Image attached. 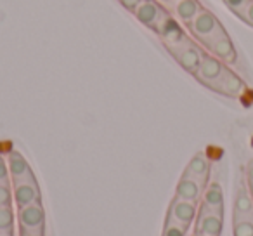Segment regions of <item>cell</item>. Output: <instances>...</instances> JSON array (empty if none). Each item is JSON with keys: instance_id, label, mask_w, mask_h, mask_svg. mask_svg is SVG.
Masks as SVG:
<instances>
[{"instance_id": "obj_1", "label": "cell", "mask_w": 253, "mask_h": 236, "mask_svg": "<svg viewBox=\"0 0 253 236\" xmlns=\"http://www.w3.org/2000/svg\"><path fill=\"white\" fill-rule=\"evenodd\" d=\"M186 28L189 30L191 35H193L203 47H207L211 40H215L218 35H222V33L225 32L224 26H222L220 21L217 19V16L205 7L198 12V16L189 25H186Z\"/></svg>"}, {"instance_id": "obj_2", "label": "cell", "mask_w": 253, "mask_h": 236, "mask_svg": "<svg viewBox=\"0 0 253 236\" xmlns=\"http://www.w3.org/2000/svg\"><path fill=\"white\" fill-rule=\"evenodd\" d=\"M156 33L163 39L167 49H169V52L172 54V56L179 52L180 49H184L187 44L193 42V40L184 33V30L180 28L179 21H177L173 16H170L169 12H165V14L162 16V19L158 21Z\"/></svg>"}, {"instance_id": "obj_3", "label": "cell", "mask_w": 253, "mask_h": 236, "mask_svg": "<svg viewBox=\"0 0 253 236\" xmlns=\"http://www.w3.org/2000/svg\"><path fill=\"white\" fill-rule=\"evenodd\" d=\"M198 203L194 201H187L182 200V198H173L172 203L169 207V214H167V221H172L175 224L182 226V228L189 229L193 226V222L196 221L198 217Z\"/></svg>"}, {"instance_id": "obj_4", "label": "cell", "mask_w": 253, "mask_h": 236, "mask_svg": "<svg viewBox=\"0 0 253 236\" xmlns=\"http://www.w3.org/2000/svg\"><path fill=\"white\" fill-rule=\"evenodd\" d=\"M222 229H224V214L208 210L200 205L198 217L194 221V231L205 236H220Z\"/></svg>"}, {"instance_id": "obj_5", "label": "cell", "mask_w": 253, "mask_h": 236, "mask_svg": "<svg viewBox=\"0 0 253 236\" xmlns=\"http://www.w3.org/2000/svg\"><path fill=\"white\" fill-rule=\"evenodd\" d=\"M225 68H227V64H224L220 59H217V57L211 56V54L205 52L203 59H201V64H200V68H198L196 73H194V77H196L201 84L207 85V87L210 89L211 85L222 77Z\"/></svg>"}, {"instance_id": "obj_6", "label": "cell", "mask_w": 253, "mask_h": 236, "mask_svg": "<svg viewBox=\"0 0 253 236\" xmlns=\"http://www.w3.org/2000/svg\"><path fill=\"white\" fill-rule=\"evenodd\" d=\"M205 49L208 50V54L220 59L224 64H234L238 61V52H236V47L232 44L231 37L227 35V32H224L215 40H211Z\"/></svg>"}, {"instance_id": "obj_7", "label": "cell", "mask_w": 253, "mask_h": 236, "mask_svg": "<svg viewBox=\"0 0 253 236\" xmlns=\"http://www.w3.org/2000/svg\"><path fill=\"white\" fill-rule=\"evenodd\" d=\"M245 82L241 80L239 75H236L231 68H225V71L222 73V77L211 85V91L218 92L222 95H227V97H239V95L245 92Z\"/></svg>"}, {"instance_id": "obj_8", "label": "cell", "mask_w": 253, "mask_h": 236, "mask_svg": "<svg viewBox=\"0 0 253 236\" xmlns=\"http://www.w3.org/2000/svg\"><path fill=\"white\" fill-rule=\"evenodd\" d=\"M18 222L21 229H43V224H45V210H43L42 203H33L28 205V207H21L18 208Z\"/></svg>"}, {"instance_id": "obj_9", "label": "cell", "mask_w": 253, "mask_h": 236, "mask_svg": "<svg viewBox=\"0 0 253 236\" xmlns=\"http://www.w3.org/2000/svg\"><path fill=\"white\" fill-rule=\"evenodd\" d=\"M12 198L18 208L28 207L33 203H40V189L37 181H26V183H12Z\"/></svg>"}, {"instance_id": "obj_10", "label": "cell", "mask_w": 253, "mask_h": 236, "mask_svg": "<svg viewBox=\"0 0 253 236\" xmlns=\"http://www.w3.org/2000/svg\"><path fill=\"white\" fill-rule=\"evenodd\" d=\"M7 167L9 174H11L12 183H26V181H37L33 176L32 169H30V163L26 162V158L19 151L12 149L7 155Z\"/></svg>"}, {"instance_id": "obj_11", "label": "cell", "mask_w": 253, "mask_h": 236, "mask_svg": "<svg viewBox=\"0 0 253 236\" xmlns=\"http://www.w3.org/2000/svg\"><path fill=\"white\" fill-rule=\"evenodd\" d=\"M165 12L167 11L158 4V2H156V0H144V2H142V4L134 11V14H135V18L142 23V25L156 32L158 21L162 19V16L165 14Z\"/></svg>"}, {"instance_id": "obj_12", "label": "cell", "mask_w": 253, "mask_h": 236, "mask_svg": "<svg viewBox=\"0 0 253 236\" xmlns=\"http://www.w3.org/2000/svg\"><path fill=\"white\" fill-rule=\"evenodd\" d=\"M205 52L201 47H198L196 44H187L184 49H180L177 54H173V57H175V61L180 64V66L184 68V70L187 71V73L194 75L198 71V68H200L201 64V59H203Z\"/></svg>"}, {"instance_id": "obj_13", "label": "cell", "mask_w": 253, "mask_h": 236, "mask_svg": "<svg viewBox=\"0 0 253 236\" xmlns=\"http://www.w3.org/2000/svg\"><path fill=\"white\" fill-rule=\"evenodd\" d=\"M234 219H253V194L248 184H241L232 205Z\"/></svg>"}, {"instance_id": "obj_14", "label": "cell", "mask_w": 253, "mask_h": 236, "mask_svg": "<svg viewBox=\"0 0 253 236\" xmlns=\"http://www.w3.org/2000/svg\"><path fill=\"white\" fill-rule=\"evenodd\" d=\"M205 191V184H201L200 181L193 179V177L182 176L177 183L175 188V196L182 198L187 201H194V203H200L201 196H203Z\"/></svg>"}, {"instance_id": "obj_15", "label": "cell", "mask_w": 253, "mask_h": 236, "mask_svg": "<svg viewBox=\"0 0 253 236\" xmlns=\"http://www.w3.org/2000/svg\"><path fill=\"white\" fill-rule=\"evenodd\" d=\"M201 207L224 214V189L218 183H208L201 196Z\"/></svg>"}, {"instance_id": "obj_16", "label": "cell", "mask_w": 253, "mask_h": 236, "mask_svg": "<svg viewBox=\"0 0 253 236\" xmlns=\"http://www.w3.org/2000/svg\"><path fill=\"white\" fill-rule=\"evenodd\" d=\"M182 176L193 177V179L200 181L201 184L207 186L208 176H210V162H208V158L203 155V153L194 155L193 158L189 160V163H187V167H186V170H184Z\"/></svg>"}, {"instance_id": "obj_17", "label": "cell", "mask_w": 253, "mask_h": 236, "mask_svg": "<svg viewBox=\"0 0 253 236\" xmlns=\"http://www.w3.org/2000/svg\"><path fill=\"white\" fill-rule=\"evenodd\" d=\"M172 9L177 21L184 23V25H189L198 16V12L203 9V5L198 0H173Z\"/></svg>"}, {"instance_id": "obj_18", "label": "cell", "mask_w": 253, "mask_h": 236, "mask_svg": "<svg viewBox=\"0 0 253 236\" xmlns=\"http://www.w3.org/2000/svg\"><path fill=\"white\" fill-rule=\"evenodd\" d=\"M232 235L253 236V219H232Z\"/></svg>"}, {"instance_id": "obj_19", "label": "cell", "mask_w": 253, "mask_h": 236, "mask_svg": "<svg viewBox=\"0 0 253 236\" xmlns=\"http://www.w3.org/2000/svg\"><path fill=\"white\" fill-rule=\"evenodd\" d=\"M14 221L16 214L12 207H0V231H12Z\"/></svg>"}, {"instance_id": "obj_20", "label": "cell", "mask_w": 253, "mask_h": 236, "mask_svg": "<svg viewBox=\"0 0 253 236\" xmlns=\"http://www.w3.org/2000/svg\"><path fill=\"white\" fill-rule=\"evenodd\" d=\"M222 2L227 5L229 11H232L238 18H241V14L245 12V9L248 7L252 0H222Z\"/></svg>"}, {"instance_id": "obj_21", "label": "cell", "mask_w": 253, "mask_h": 236, "mask_svg": "<svg viewBox=\"0 0 253 236\" xmlns=\"http://www.w3.org/2000/svg\"><path fill=\"white\" fill-rule=\"evenodd\" d=\"M187 231H189V229L182 228V226L175 224V222H172V221H167L162 236H187Z\"/></svg>"}, {"instance_id": "obj_22", "label": "cell", "mask_w": 253, "mask_h": 236, "mask_svg": "<svg viewBox=\"0 0 253 236\" xmlns=\"http://www.w3.org/2000/svg\"><path fill=\"white\" fill-rule=\"evenodd\" d=\"M12 188L11 184H0V207H12Z\"/></svg>"}, {"instance_id": "obj_23", "label": "cell", "mask_w": 253, "mask_h": 236, "mask_svg": "<svg viewBox=\"0 0 253 236\" xmlns=\"http://www.w3.org/2000/svg\"><path fill=\"white\" fill-rule=\"evenodd\" d=\"M0 184H11V174H9L7 160L0 155Z\"/></svg>"}, {"instance_id": "obj_24", "label": "cell", "mask_w": 253, "mask_h": 236, "mask_svg": "<svg viewBox=\"0 0 253 236\" xmlns=\"http://www.w3.org/2000/svg\"><path fill=\"white\" fill-rule=\"evenodd\" d=\"M245 181H246V184H248L250 191L253 193V158L248 160V163H246V167H245Z\"/></svg>"}, {"instance_id": "obj_25", "label": "cell", "mask_w": 253, "mask_h": 236, "mask_svg": "<svg viewBox=\"0 0 253 236\" xmlns=\"http://www.w3.org/2000/svg\"><path fill=\"white\" fill-rule=\"evenodd\" d=\"M239 19H243V21H245L246 25L253 26V0L250 2V5L245 9V12H243L241 18H239Z\"/></svg>"}, {"instance_id": "obj_26", "label": "cell", "mask_w": 253, "mask_h": 236, "mask_svg": "<svg viewBox=\"0 0 253 236\" xmlns=\"http://www.w3.org/2000/svg\"><path fill=\"white\" fill-rule=\"evenodd\" d=\"M118 2H120V4H122L125 9H128V11L134 12L135 9H137L139 5H141L142 2H144V0H118Z\"/></svg>"}, {"instance_id": "obj_27", "label": "cell", "mask_w": 253, "mask_h": 236, "mask_svg": "<svg viewBox=\"0 0 253 236\" xmlns=\"http://www.w3.org/2000/svg\"><path fill=\"white\" fill-rule=\"evenodd\" d=\"M42 231L43 229H35V231H32V229H21L23 236H42Z\"/></svg>"}, {"instance_id": "obj_28", "label": "cell", "mask_w": 253, "mask_h": 236, "mask_svg": "<svg viewBox=\"0 0 253 236\" xmlns=\"http://www.w3.org/2000/svg\"><path fill=\"white\" fill-rule=\"evenodd\" d=\"M0 236H12V231H0Z\"/></svg>"}, {"instance_id": "obj_29", "label": "cell", "mask_w": 253, "mask_h": 236, "mask_svg": "<svg viewBox=\"0 0 253 236\" xmlns=\"http://www.w3.org/2000/svg\"><path fill=\"white\" fill-rule=\"evenodd\" d=\"M191 236H205V235H201V233H196V231H194V233H193V235H191Z\"/></svg>"}, {"instance_id": "obj_30", "label": "cell", "mask_w": 253, "mask_h": 236, "mask_svg": "<svg viewBox=\"0 0 253 236\" xmlns=\"http://www.w3.org/2000/svg\"><path fill=\"white\" fill-rule=\"evenodd\" d=\"M252 194H253V193H252Z\"/></svg>"}]
</instances>
